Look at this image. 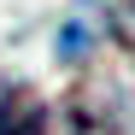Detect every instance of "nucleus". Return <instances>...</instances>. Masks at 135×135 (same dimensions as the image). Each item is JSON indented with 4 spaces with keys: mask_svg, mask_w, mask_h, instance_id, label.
<instances>
[{
    "mask_svg": "<svg viewBox=\"0 0 135 135\" xmlns=\"http://www.w3.org/2000/svg\"><path fill=\"white\" fill-rule=\"evenodd\" d=\"M94 41H100V18H88V12H82V18H71V24L59 30V41H53V53H59L65 65H76L82 53H94Z\"/></svg>",
    "mask_w": 135,
    "mask_h": 135,
    "instance_id": "nucleus-2",
    "label": "nucleus"
},
{
    "mask_svg": "<svg viewBox=\"0 0 135 135\" xmlns=\"http://www.w3.org/2000/svg\"><path fill=\"white\" fill-rule=\"evenodd\" d=\"M0 135H47V100L30 82L0 88Z\"/></svg>",
    "mask_w": 135,
    "mask_h": 135,
    "instance_id": "nucleus-1",
    "label": "nucleus"
}]
</instances>
